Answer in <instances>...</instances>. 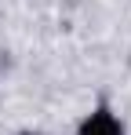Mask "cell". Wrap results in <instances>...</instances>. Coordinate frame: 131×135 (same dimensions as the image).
<instances>
[{
    "instance_id": "6da1fadb",
    "label": "cell",
    "mask_w": 131,
    "mask_h": 135,
    "mask_svg": "<svg viewBox=\"0 0 131 135\" xmlns=\"http://www.w3.org/2000/svg\"><path fill=\"white\" fill-rule=\"evenodd\" d=\"M77 135H128L120 113L109 106V99H98L91 110L77 120Z\"/></svg>"
},
{
    "instance_id": "7a4b0ae2",
    "label": "cell",
    "mask_w": 131,
    "mask_h": 135,
    "mask_svg": "<svg viewBox=\"0 0 131 135\" xmlns=\"http://www.w3.org/2000/svg\"><path fill=\"white\" fill-rule=\"evenodd\" d=\"M15 135H40V132H33V128H22V132H15Z\"/></svg>"
}]
</instances>
